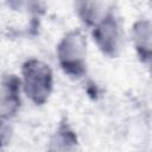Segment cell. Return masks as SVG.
Returning a JSON list of instances; mask_svg holds the SVG:
<instances>
[{
  "mask_svg": "<svg viewBox=\"0 0 152 152\" xmlns=\"http://www.w3.org/2000/svg\"><path fill=\"white\" fill-rule=\"evenodd\" d=\"M24 88L27 96L40 104L46 101L52 88V74L50 68L36 59L28 61L23 68Z\"/></svg>",
  "mask_w": 152,
  "mask_h": 152,
  "instance_id": "obj_1",
  "label": "cell"
},
{
  "mask_svg": "<svg viewBox=\"0 0 152 152\" xmlns=\"http://www.w3.org/2000/svg\"><path fill=\"white\" fill-rule=\"evenodd\" d=\"M76 151H77L76 135L66 127H62L51 140L50 152H76Z\"/></svg>",
  "mask_w": 152,
  "mask_h": 152,
  "instance_id": "obj_5",
  "label": "cell"
},
{
  "mask_svg": "<svg viewBox=\"0 0 152 152\" xmlns=\"http://www.w3.org/2000/svg\"><path fill=\"white\" fill-rule=\"evenodd\" d=\"M133 39L137 50L142 58L150 59L151 55V26L148 21H139L133 27Z\"/></svg>",
  "mask_w": 152,
  "mask_h": 152,
  "instance_id": "obj_4",
  "label": "cell"
},
{
  "mask_svg": "<svg viewBox=\"0 0 152 152\" xmlns=\"http://www.w3.org/2000/svg\"><path fill=\"white\" fill-rule=\"evenodd\" d=\"M86 39L78 31L68 33L58 46V57L62 68L70 75L78 76L84 71Z\"/></svg>",
  "mask_w": 152,
  "mask_h": 152,
  "instance_id": "obj_2",
  "label": "cell"
},
{
  "mask_svg": "<svg viewBox=\"0 0 152 152\" xmlns=\"http://www.w3.org/2000/svg\"><path fill=\"white\" fill-rule=\"evenodd\" d=\"M10 127L6 125V122L0 118V146L7 144L10 139Z\"/></svg>",
  "mask_w": 152,
  "mask_h": 152,
  "instance_id": "obj_6",
  "label": "cell"
},
{
  "mask_svg": "<svg viewBox=\"0 0 152 152\" xmlns=\"http://www.w3.org/2000/svg\"><path fill=\"white\" fill-rule=\"evenodd\" d=\"M94 37L103 52L113 55L118 49L119 28L115 19L112 15L106 17L94 31Z\"/></svg>",
  "mask_w": 152,
  "mask_h": 152,
  "instance_id": "obj_3",
  "label": "cell"
}]
</instances>
